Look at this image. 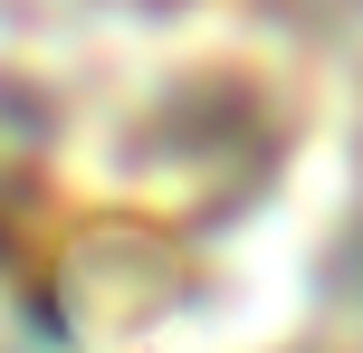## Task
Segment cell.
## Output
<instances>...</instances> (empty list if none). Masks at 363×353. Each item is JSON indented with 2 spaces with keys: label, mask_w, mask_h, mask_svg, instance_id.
<instances>
[{
  "label": "cell",
  "mask_w": 363,
  "mask_h": 353,
  "mask_svg": "<svg viewBox=\"0 0 363 353\" xmlns=\"http://www.w3.org/2000/svg\"><path fill=\"white\" fill-rule=\"evenodd\" d=\"M315 153L277 0H0V277L67 344L220 335L287 258Z\"/></svg>",
  "instance_id": "6da1fadb"
}]
</instances>
